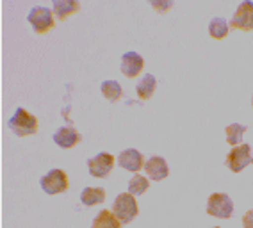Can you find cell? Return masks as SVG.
Here are the masks:
<instances>
[{"label":"cell","mask_w":253,"mask_h":228,"mask_svg":"<svg viewBox=\"0 0 253 228\" xmlns=\"http://www.w3.org/2000/svg\"><path fill=\"white\" fill-rule=\"evenodd\" d=\"M252 105H253V96H252Z\"/></svg>","instance_id":"obj_23"},{"label":"cell","mask_w":253,"mask_h":228,"mask_svg":"<svg viewBox=\"0 0 253 228\" xmlns=\"http://www.w3.org/2000/svg\"><path fill=\"white\" fill-rule=\"evenodd\" d=\"M243 227L244 228H253V209H250L248 212L243 216Z\"/></svg>","instance_id":"obj_22"},{"label":"cell","mask_w":253,"mask_h":228,"mask_svg":"<svg viewBox=\"0 0 253 228\" xmlns=\"http://www.w3.org/2000/svg\"><path fill=\"white\" fill-rule=\"evenodd\" d=\"M230 32V25L225 18H212L209 23V36L212 39H225Z\"/></svg>","instance_id":"obj_17"},{"label":"cell","mask_w":253,"mask_h":228,"mask_svg":"<svg viewBox=\"0 0 253 228\" xmlns=\"http://www.w3.org/2000/svg\"><path fill=\"white\" fill-rule=\"evenodd\" d=\"M100 89H102V95H104L109 102H113V104L123 96V89L118 80H104L102 86H100Z\"/></svg>","instance_id":"obj_19"},{"label":"cell","mask_w":253,"mask_h":228,"mask_svg":"<svg viewBox=\"0 0 253 228\" xmlns=\"http://www.w3.org/2000/svg\"><path fill=\"white\" fill-rule=\"evenodd\" d=\"M118 164L126 171L137 173V171H141V168H145V155L141 152L134 150V148H128V150H123L118 155Z\"/></svg>","instance_id":"obj_10"},{"label":"cell","mask_w":253,"mask_h":228,"mask_svg":"<svg viewBox=\"0 0 253 228\" xmlns=\"http://www.w3.org/2000/svg\"><path fill=\"white\" fill-rule=\"evenodd\" d=\"M150 5H152L155 11H159L161 14H164L173 7V0H163V2H159V0H150Z\"/></svg>","instance_id":"obj_21"},{"label":"cell","mask_w":253,"mask_h":228,"mask_svg":"<svg viewBox=\"0 0 253 228\" xmlns=\"http://www.w3.org/2000/svg\"><path fill=\"white\" fill-rule=\"evenodd\" d=\"M148 187H150V178L143 177V175H139V173H136L128 180V192H130L132 196L145 194V192L148 191Z\"/></svg>","instance_id":"obj_20"},{"label":"cell","mask_w":253,"mask_h":228,"mask_svg":"<svg viewBox=\"0 0 253 228\" xmlns=\"http://www.w3.org/2000/svg\"><path fill=\"white\" fill-rule=\"evenodd\" d=\"M81 141H82V136L73 127H61L54 132V143L59 148H64V150L73 148V146Z\"/></svg>","instance_id":"obj_12"},{"label":"cell","mask_w":253,"mask_h":228,"mask_svg":"<svg viewBox=\"0 0 253 228\" xmlns=\"http://www.w3.org/2000/svg\"><path fill=\"white\" fill-rule=\"evenodd\" d=\"M91 228H122V223H120V219L111 210L104 209L100 210L98 214H96V218L93 219Z\"/></svg>","instance_id":"obj_16"},{"label":"cell","mask_w":253,"mask_h":228,"mask_svg":"<svg viewBox=\"0 0 253 228\" xmlns=\"http://www.w3.org/2000/svg\"><path fill=\"white\" fill-rule=\"evenodd\" d=\"M79 9H81V4L77 0H54V14L61 22L75 14Z\"/></svg>","instance_id":"obj_13"},{"label":"cell","mask_w":253,"mask_h":228,"mask_svg":"<svg viewBox=\"0 0 253 228\" xmlns=\"http://www.w3.org/2000/svg\"><path fill=\"white\" fill-rule=\"evenodd\" d=\"M70 187L68 175L64 173L63 169H50L45 177L41 178V189L46 192V194H61V192H66Z\"/></svg>","instance_id":"obj_6"},{"label":"cell","mask_w":253,"mask_h":228,"mask_svg":"<svg viewBox=\"0 0 253 228\" xmlns=\"http://www.w3.org/2000/svg\"><path fill=\"white\" fill-rule=\"evenodd\" d=\"M212 228H219V227H212Z\"/></svg>","instance_id":"obj_24"},{"label":"cell","mask_w":253,"mask_h":228,"mask_svg":"<svg viewBox=\"0 0 253 228\" xmlns=\"http://www.w3.org/2000/svg\"><path fill=\"white\" fill-rule=\"evenodd\" d=\"M228 25H230V29H235V31L252 32L253 31V2H250V0L241 2L239 7L235 9L232 20L228 22Z\"/></svg>","instance_id":"obj_7"},{"label":"cell","mask_w":253,"mask_h":228,"mask_svg":"<svg viewBox=\"0 0 253 228\" xmlns=\"http://www.w3.org/2000/svg\"><path fill=\"white\" fill-rule=\"evenodd\" d=\"M155 89H157V78L154 75H150V73L143 75L139 84L136 86V93L139 96V100H150L152 95L155 93Z\"/></svg>","instance_id":"obj_14"},{"label":"cell","mask_w":253,"mask_h":228,"mask_svg":"<svg viewBox=\"0 0 253 228\" xmlns=\"http://www.w3.org/2000/svg\"><path fill=\"white\" fill-rule=\"evenodd\" d=\"M87 168H89V175L95 178H105L114 168V157L107 152H102L98 155L91 157L87 160Z\"/></svg>","instance_id":"obj_8"},{"label":"cell","mask_w":253,"mask_h":228,"mask_svg":"<svg viewBox=\"0 0 253 228\" xmlns=\"http://www.w3.org/2000/svg\"><path fill=\"white\" fill-rule=\"evenodd\" d=\"M207 214L217 219H230L234 214V201L226 192H212L207 200Z\"/></svg>","instance_id":"obj_3"},{"label":"cell","mask_w":253,"mask_h":228,"mask_svg":"<svg viewBox=\"0 0 253 228\" xmlns=\"http://www.w3.org/2000/svg\"><path fill=\"white\" fill-rule=\"evenodd\" d=\"M9 128L18 137L32 136V134L38 132V118L34 114L29 113L27 109L18 107L9 119Z\"/></svg>","instance_id":"obj_1"},{"label":"cell","mask_w":253,"mask_h":228,"mask_svg":"<svg viewBox=\"0 0 253 228\" xmlns=\"http://www.w3.org/2000/svg\"><path fill=\"white\" fill-rule=\"evenodd\" d=\"M248 127L246 125H241V123H232L226 127L225 130V136H226V143L232 146H239L243 143V136L246 134Z\"/></svg>","instance_id":"obj_18"},{"label":"cell","mask_w":253,"mask_h":228,"mask_svg":"<svg viewBox=\"0 0 253 228\" xmlns=\"http://www.w3.org/2000/svg\"><path fill=\"white\" fill-rule=\"evenodd\" d=\"M27 20L36 34H46L50 29H54V13H52V9L45 7V5L32 7L27 14Z\"/></svg>","instance_id":"obj_5"},{"label":"cell","mask_w":253,"mask_h":228,"mask_svg":"<svg viewBox=\"0 0 253 228\" xmlns=\"http://www.w3.org/2000/svg\"><path fill=\"white\" fill-rule=\"evenodd\" d=\"M105 189L104 187H84L81 192V201L84 205L93 207L96 203H104L105 201Z\"/></svg>","instance_id":"obj_15"},{"label":"cell","mask_w":253,"mask_h":228,"mask_svg":"<svg viewBox=\"0 0 253 228\" xmlns=\"http://www.w3.org/2000/svg\"><path fill=\"white\" fill-rule=\"evenodd\" d=\"M113 214L120 219V223H132L136 219V216L139 214V205H137L136 196H132L130 192L118 194L113 205Z\"/></svg>","instance_id":"obj_2"},{"label":"cell","mask_w":253,"mask_h":228,"mask_svg":"<svg viewBox=\"0 0 253 228\" xmlns=\"http://www.w3.org/2000/svg\"><path fill=\"white\" fill-rule=\"evenodd\" d=\"M145 68V59L143 55H139L137 52H125L122 55V73L126 78H136Z\"/></svg>","instance_id":"obj_9"},{"label":"cell","mask_w":253,"mask_h":228,"mask_svg":"<svg viewBox=\"0 0 253 228\" xmlns=\"http://www.w3.org/2000/svg\"><path fill=\"white\" fill-rule=\"evenodd\" d=\"M145 171H146V177H148L150 180H154V182H161V180L168 178V175H169L168 162L163 159V157H159V155L150 157V159L146 160Z\"/></svg>","instance_id":"obj_11"},{"label":"cell","mask_w":253,"mask_h":228,"mask_svg":"<svg viewBox=\"0 0 253 228\" xmlns=\"http://www.w3.org/2000/svg\"><path fill=\"white\" fill-rule=\"evenodd\" d=\"M225 164L232 173H241L246 166L253 164V155H252V148H250V145L234 146V148L228 152V155H226Z\"/></svg>","instance_id":"obj_4"}]
</instances>
